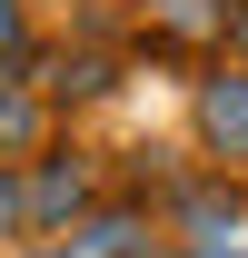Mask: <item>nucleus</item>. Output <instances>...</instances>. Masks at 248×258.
Wrapping results in <instances>:
<instances>
[{"label":"nucleus","mask_w":248,"mask_h":258,"mask_svg":"<svg viewBox=\"0 0 248 258\" xmlns=\"http://www.w3.org/2000/svg\"><path fill=\"white\" fill-rule=\"evenodd\" d=\"M20 50V0H0V60Z\"/></svg>","instance_id":"nucleus-8"},{"label":"nucleus","mask_w":248,"mask_h":258,"mask_svg":"<svg viewBox=\"0 0 248 258\" xmlns=\"http://www.w3.org/2000/svg\"><path fill=\"white\" fill-rule=\"evenodd\" d=\"M109 90V60L99 50H80V60H50V99H99Z\"/></svg>","instance_id":"nucleus-6"},{"label":"nucleus","mask_w":248,"mask_h":258,"mask_svg":"<svg viewBox=\"0 0 248 258\" xmlns=\"http://www.w3.org/2000/svg\"><path fill=\"white\" fill-rule=\"evenodd\" d=\"M199 139H209V149H228V159H248V70L199 80Z\"/></svg>","instance_id":"nucleus-1"},{"label":"nucleus","mask_w":248,"mask_h":258,"mask_svg":"<svg viewBox=\"0 0 248 258\" xmlns=\"http://www.w3.org/2000/svg\"><path fill=\"white\" fill-rule=\"evenodd\" d=\"M30 228V179H20V159H0V238H20Z\"/></svg>","instance_id":"nucleus-7"},{"label":"nucleus","mask_w":248,"mask_h":258,"mask_svg":"<svg viewBox=\"0 0 248 258\" xmlns=\"http://www.w3.org/2000/svg\"><path fill=\"white\" fill-rule=\"evenodd\" d=\"M40 129H50V109H40V99L10 80V60H0V159H30Z\"/></svg>","instance_id":"nucleus-3"},{"label":"nucleus","mask_w":248,"mask_h":258,"mask_svg":"<svg viewBox=\"0 0 248 258\" xmlns=\"http://www.w3.org/2000/svg\"><path fill=\"white\" fill-rule=\"evenodd\" d=\"M149 10H159V30H179V40L228 30V0H149Z\"/></svg>","instance_id":"nucleus-5"},{"label":"nucleus","mask_w":248,"mask_h":258,"mask_svg":"<svg viewBox=\"0 0 248 258\" xmlns=\"http://www.w3.org/2000/svg\"><path fill=\"white\" fill-rule=\"evenodd\" d=\"M80 199H90V159L70 149V159H40L30 169V228H60V219H80Z\"/></svg>","instance_id":"nucleus-2"},{"label":"nucleus","mask_w":248,"mask_h":258,"mask_svg":"<svg viewBox=\"0 0 248 258\" xmlns=\"http://www.w3.org/2000/svg\"><path fill=\"white\" fill-rule=\"evenodd\" d=\"M40 258H80V248H60V238H50V248H40Z\"/></svg>","instance_id":"nucleus-9"},{"label":"nucleus","mask_w":248,"mask_h":258,"mask_svg":"<svg viewBox=\"0 0 248 258\" xmlns=\"http://www.w3.org/2000/svg\"><path fill=\"white\" fill-rule=\"evenodd\" d=\"M70 248H80V258H149V219H139V209H99Z\"/></svg>","instance_id":"nucleus-4"}]
</instances>
